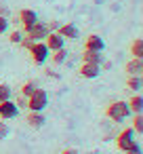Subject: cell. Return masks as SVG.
<instances>
[{
  "mask_svg": "<svg viewBox=\"0 0 143 154\" xmlns=\"http://www.w3.org/2000/svg\"><path fill=\"white\" fill-rule=\"evenodd\" d=\"M19 116V108L15 101L11 99H4V101H0V118L2 120H11V118H17Z\"/></svg>",
  "mask_w": 143,
  "mask_h": 154,
  "instance_id": "cell-4",
  "label": "cell"
},
{
  "mask_svg": "<svg viewBox=\"0 0 143 154\" xmlns=\"http://www.w3.org/2000/svg\"><path fill=\"white\" fill-rule=\"evenodd\" d=\"M15 103H17V108H23V106H28V97H25V95H19Z\"/></svg>",
  "mask_w": 143,
  "mask_h": 154,
  "instance_id": "cell-26",
  "label": "cell"
},
{
  "mask_svg": "<svg viewBox=\"0 0 143 154\" xmlns=\"http://www.w3.org/2000/svg\"><path fill=\"white\" fill-rule=\"evenodd\" d=\"M19 21H21V26H23V32H28V30L38 21V15H36V11H32V9H21Z\"/></svg>",
  "mask_w": 143,
  "mask_h": 154,
  "instance_id": "cell-7",
  "label": "cell"
},
{
  "mask_svg": "<svg viewBox=\"0 0 143 154\" xmlns=\"http://www.w3.org/2000/svg\"><path fill=\"white\" fill-rule=\"evenodd\" d=\"M101 74V66L97 63H84L82 61V68H80V76L82 78H97Z\"/></svg>",
  "mask_w": 143,
  "mask_h": 154,
  "instance_id": "cell-10",
  "label": "cell"
},
{
  "mask_svg": "<svg viewBox=\"0 0 143 154\" xmlns=\"http://www.w3.org/2000/svg\"><path fill=\"white\" fill-rule=\"evenodd\" d=\"M84 49H91V51H101V53H103V49H105V42H103V38H101V36H97V34H91V36L86 38V45H84Z\"/></svg>",
  "mask_w": 143,
  "mask_h": 154,
  "instance_id": "cell-13",
  "label": "cell"
},
{
  "mask_svg": "<svg viewBox=\"0 0 143 154\" xmlns=\"http://www.w3.org/2000/svg\"><path fill=\"white\" fill-rule=\"evenodd\" d=\"M44 45L49 47V51H57V49H63L65 47V38L59 34V32H49V36L44 38Z\"/></svg>",
  "mask_w": 143,
  "mask_h": 154,
  "instance_id": "cell-6",
  "label": "cell"
},
{
  "mask_svg": "<svg viewBox=\"0 0 143 154\" xmlns=\"http://www.w3.org/2000/svg\"><path fill=\"white\" fill-rule=\"evenodd\" d=\"M126 103H128L130 114H141V110H143V97H141L139 93H133V97H130Z\"/></svg>",
  "mask_w": 143,
  "mask_h": 154,
  "instance_id": "cell-15",
  "label": "cell"
},
{
  "mask_svg": "<svg viewBox=\"0 0 143 154\" xmlns=\"http://www.w3.org/2000/svg\"><path fill=\"white\" fill-rule=\"evenodd\" d=\"M59 26H61L59 21H51V23H46V28H49V32H57V30H59Z\"/></svg>",
  "mask_w": 143,
  "mask_h": 154,
  "instance_id": "cell-27",
  "label": "cell"
},
{
  "mask_svg": "<svg viewBox=\"0 0 143 154\" xmlns=\"http://www.w3.org/2000/svg\"><path fill=\"white\" fill-rule=\"evenodd\" d=\"M128 89L133 91V93H139L141 91V87H143V80H141V76H128Z\"/></svg>",
  "mask_w": 143,
  "mask_h": 154,
  "instance_id": "cell-17",
  "label": "cell"
},
{
  "mask_svg": "<svg viewBox=\"0 0 143 154\" xmlns=\"http://www.w3.org/2000/svg\"><path fill=\"white\" fill-rule=\"evenodd\" d=\"M59 154H80L78 150H74V148H65V150H61Z\"/></svg>",
  "mask_w": 143,
  "mask_h": 154,
  "instance_id": "cell-29",
  "label": "cell"
},
{
  "mask_svg": "<svg viewBox=\"0 0 143 154\" xmlns=\"http://www.w3.org/2000/svg\"><path fill=\"white\" fill-rule=\"evenodd\" d=\"M25 120H28V125H30L32 129H42V127H44V122H46V118H44V114H42V112H30Z\"/></svg>",
  "mask_w": 143,
  "mask_h": 154,
  "instance_id": "cell-14",
  "label": "cell"
},
{
  "mask_svg": "<svg viewBox=\"0 0 143 154\" xmlns=\"http://www.w3.org/2000/svg\"><path fill=\"white\" fill-rule=\"evenodd\" d=\"M0 15H2V17H9V7H7V5H0Z\"/></svg>",
  "mask_w": 143,
  "mask_h": 154,
  "instance_id": "cell-28",
  "label": "cell"
},
{
  "mask_svg": "<svg viewBox=\"0 0 143 154\" xmlns=\"http://www.w3.org/2000/svg\"><path fill=\"white\" fill-rule=\"evenodd\" d=\"M133 131H135L137 135H141V131H143V118H141V114H135V120H133Z\"/></svg>",
  "mask_w": 143,
  "mask_h": 154,
  "instance_id": "cell-20",
  "label": "cell"
},
{
  "mask_svg": "<svg viewBox=\"0 0 143 154\" xmlns=\"http://www.w3.org/2000/svg\"><path fill=\"white\" fill-rule=\"evenodd\" d=\"M9 17H2V15H0V34H7L9 32Z\"/></svg>",
  "mask_w": 143,
  "mask_h": 154,
  "instance_id": "cell-23",
  "label": "cell"
},
{
  "mask_svg": "<svg viewBox=\"0 0 143 154\" xmlns=\"http://www.w3.org/2000/svg\"><path fill=\"white\" fill-rule=\"evenodd\" d=\"M9 133H11V129H9V125H7V122H2V120H0V139H7V137H9Z\"/></svg>",
  "mask_w": 143,
  "mask_h": 154,
  "instance_id": "cell-24",
  "label": "cell"
},
{
  "mask_svg": "<svg viewBox=\"0 0 143 154\" xmlns=\"http://www.w3.org/2000/svg\"><path fill=\"white\" fill-rule=\"evenodd\" d=\"M36 89H38V82H36V80H28V82H25V85L21 87V95L30 97V95H32V93H34Z\"/></svg>",
  "mask_w": 143,
  "mask_h": 154,
  "instance_id": "cell-19",
  "label": "cell"
},
{
  "mask_svg": "<svg viewBox=\"0 0 143 154\" xmlns=\"http://www.w3.org/2000/svg\"><path fill=\"white\" fill-rule=\"evenodd\" d=\"M101 66H103V70H109V68H112V61H105V59H103Z\"/></svg>",
  "mask_w": 143,
  "mask_h": 154,
  "instance_id": "cell-30",
  "label": "cell"
},
{
  "mask_svg": "<svg viewBox=\"0 0 143 154\" xmlns=\"http://www.w3.org/2000/svg\"><path fill=\"white\" fill-rule=\"evenodd\" d=\"M57 32H59L65 40H76V38L80 36V32H78V28H76L74 23H61Z\"/></svg>",
  "mask_w": 143,
  "mask_h": 154,
  "instance_id": "cell-9",
  "label": "cell"
},
{
  "mask_svg": "<svg viewBox=\"0 0 143 154\" xmlns=\"http://www.w3.org/2000/svg\"><path fill=\"white\" fill-rule=\"evenodd\" d=\"M51 59H53V63L61 66V63L67 59V51H65V47H63V49H57V51H53V53H51Z\"/></svg>",
  "mask_w": 143,
  "mask_h": 154,
  "instance_id": "cell-16",
  "label": "cell"
},
{
  "mask_svg": "<svg viewBox=\"0 0 143 154\" xmlns=\"http://www.w3.org/2000/svg\"><path fill=\"white\" fill-rule=\"evenodd\" d=\"M133 143H135V131H133V129H124V131L118 135V150L126 152Z\"/></svg>",
  "mask_w": 143,
  "mask_h": 154,
  "instance_id": "cell-8",
  "label": "cell"
},
{
  "mask_svg": "<svg viewBox=\"0 0 143 154\" xmlns=\"http://www.w3.org/2000/svg\"><path fill=\"white\" fill-rule=\"evenodd\" d=\"M130 53H133V57H143V40H141V38H135V40H133Z\"/></svg>",
  "mask_w": 143,
  "mask_h": 154,
  "instance_id": "cell-18",
  "label": "cell"
},
{
  "mask_svg": "<svg viewBox=\"0 0 143 154\" xmlns=\"http://www.w3.org/2000/svg\"><path fill=\"white\" fill-rule=\"evenodd\" d=\"M126 74L128 76H141V72H143V61H141V57H133L128 63H126Z\"/></svg>",
  "mask_w": 143,
  "mask_h": 154,
  "instance_id": "cell-12",
  "label": "cell"
},
{
  "mask_svg": "<svg viewBox=\"0 0 143 154\" xmlns=\"http://www.w3.org/2000/svg\"><path fill=\"white\" fill-rule=\"evenodd\" d=\"M124 154H141V146H139V143L135 141V143H133V146H130V148H128V150H126Z\"/></svg>",
  "mask_w": 143,
  "mask_h": 154,
  "instance_id": "cell-25",
  "label": "cell"
},
{
  "mask_svg": "<svg viewBox=\"0 0 143 154\" xmlns=\"http://www.w3.org/2000/svg\"><path fill=\"white\" fill-rule=\"evenodd\" d=\"M49 106V93L44 91V89H36L30 97H28V110L30 112H44V108Z\"/></svg>",
  "mask_w": 143,
  "mask_h": 154,
  "instance_id": "cell-2",
  "label": "cell"
},
{
  "mask_svg": "<svg viewBox=\"0 0 143 154\" xmlns=\"http://www.w3.org/2000/svg\"><path fill=\"white\" fill-rule=\"evenodd\" d=\"M9 40H11L13 45H19V42L23 40V32H19V30H15V32H11V34H9Z\"/></svg>",
  "mask_w": 143,
  "mask_h": 154,
  "instance_id": "cell-22",
  "label": "cell"
},
{
  "mask_svg": "<svg viewBox=\"0 0 143 154\" xmlns=\"http://www.w3.org/2000/svg\"><path fill=\"white\" fill-rule=\"evenodd\" d=\"M82 61H84V63H97V66H101V63H103V53H101V51L84 49V53H82Z\"/></svg>",
  "mask_w": 143,
  "mask_h": 154,
  "instance_id": "cell-11",
  "label": "cell"
},
{
  "mask_svg": "<svg viewBox=\"0 0 143 154\" xmlns=\"http://www.w3.org/2000/svg\"><path fill=\"white\" fill-rule=\"evenodd\" d=\"M11 95H13V91H11V87H9V85H0V101L11 99Z\"/></svg>",
  "mask_w": 143,
  "mask_h": 154,
  "instance_id": "cell-21",
  "label": "cell"
},
{
  "mask_svg": "<svg viewBox=\"0 0 143 154\" xmlns=\"http://www.w3.org/2000/svg\"><path fill=\"white\" fill-rule=\"evenodd\" d=\"M105 116L109 118V120H114V122H122V120H126L128 116H130V110H128V103L126 101H112L109 106H107V110H105Z\"/></svg>",
  "mask_w": 143,
  "mask_h": 154,
  "instance_id": "cell-1",
  "label": "cell"
},
{
  "mask_svg": "<svg viewBox=\"0 0 143 154\" xmlns=\"http://www.w3.org/2000/svg\"><path fill=\"white\" fill-rule=\"evenodd\" d=\"M28 51H30V57H32V61H34L36 66L46 63V61H49V57H51V51H49V47L44 45V40L34 42V45H32Z\"/></svg>",
  "mask_w": 143,
  "mask_h": 154,
  "instance_id": "cell-3",
  "label": "cell"
},
{
  "mask_svg": "<svg viewBox=\"0 0 143 154\" xmlns=\"http://www.w3.org/2000/svg\"><path fill=\"white\" fill-rule=\"evenodd\" d=\"M25 36H28V38H32L34 42H40V40H44V38L49 36V28H46V23L36 21V23L25 32Z\"/></svg>",
  "mask_w": 143,
  "mask_h": 154,
  "instance_id": "cell-5",
  "label": "cell"
}]
</instances>
